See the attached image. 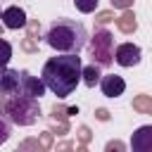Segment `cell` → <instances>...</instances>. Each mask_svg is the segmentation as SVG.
I'll return each instance as SVG.
<instances>
[{"instance_id": "e0dca14e", "label": "cell", "mask_w": 152, "mask_h": 152, "mask_svg": "<svg viewBox=\"0 0 152 152\" xmlns=\"http://www.w3.org/2000/svg\"><path fill=\"white\" fill-rule=\"evenodd\" d=\"M21 48H24L26 52H36V50H38V40L31 38V36H26V38L21 40Z\"/></svg>"}, {"instance_id": "7402d4cb", "label": "cell", "mask_w": 152, "mask_h": 152, "mask_svg": "<svg viewBox=\"0 0 152 152\" xmlns=\"http://www.w3.org/2000/svg\"><path fill=\"white\" fill-rule=\"evenodd\" d=\"M112 150H119V152H124L126 147H124V142H119V140H112V142H107V152H112Z\"/></svg>"}, {"instance_id": "9a60e30c", "label": "cell", "mask_w": 152, "mask_h": 152, "mask_svg": "<svg viewBox=\"0 0 152 152\" xmlns=\"http://www.w3.org/2000/svg\"><path fill=\"white\" fill-rule=\"evenodd\" d=\"M10 135H12V121H10L7 116H2V114H0V145H2V142H7V140H10Z\"/></svg>"}, {"instance_id": "ba28073f", "label": "cell", "mask_w": 152, "mask_h": 152, "mask_svg": "<svg viewBox=\"0 0 152 152\" xmlns=\"http://www.w3.org/2000/svg\"><path fill=\"white\" fill-rule=\"evenodd\" d=\"M0 95L2 97L19 95V69H2L0 71Z\"/></svg>"}, {"instance_id": "9c48e42d", "label": "cell", "mask_w": 152, "mask_h": 152, "mask_svg": "<svg viewBox=\"0 0 152 152\" xmlns=\"http://www.w3.org/2000/svg\"><path fill=\"white\" fill-rule=\"evenodd\" d=\"M2 26L5 28H24L26 26V12L21 10V7H17V5H12V7H7V10H2Z\"/></svg>"}, {"instance_id": "cb8c5ba5", "label": "cell", "mask_w": 152, "mask_h": 152, "mask_svg": "<svg viewBox=\"0 0 152 152\" xmlns=\"http://www.w3.org/2000/svg\"><path fill=\"white\" fill-rule=\"evenodd\" d=\"M0 104H2V95H0Z\"/></svg>"}, {"instance_id": "8992f818", "label": "cell", "mask_w": 152, "mask_h": 152, "mask_svg": "<svg viewBox=\"0 0 152 152\" xmlns=\"http://www.w3.org/2000/svg\"><path fill=\"white\" fill-rule=\"evenodd\" d=\"M114 62L119 66H135L140 62V48L133 43H121L114 50Z\"/></svg>"}, {"instance_id": "5bb4252c", "label": "cell", "mask_w": 152, "mask_h": 152, "mask_svg": "<svg viewBox=\"0 0 152 152\" xmlns=\"http://www.w3.org/2000/svg\"><path fill=\"white\" fill-rule=\"evenodd\" d=\"M10 59H12V45L7 40H2V36H0V69H5Z\"/></svg>"}, {"instance_id": "3957f363", "label": "cell", "mask_w": 152, "mask_h": 152, "mask_svg": "<svg viewBox=\"0 0 152 152\" xmlns=\"http://www.w3.org/2000/svg\"><path fill=\"white\" fill-rule=\"evenodd\" d=\"M2 109H5V116L17 126H31L40 116L38 97H26V95H12Z\"/></svg>"}, {"instance_id": "5b68a950", "label": "cell", "mask_w": 152, "mask_h": 152, "mask_svg": "<svg viewBox=\"0 0 152 152\" xmlns=\"http://www.w3.org/2000/svg\"><path fill=\"white\" fill-rule=\"evenodd\" d=\"M19 95H26V97H38L45 95V83L36 76H31V71L21 69L19 71Z\"/></svg>"}, {"instance_id": "7c38bea8", "label": "cell", "mask_w": 152, "mask_h": 152, "mask_svg": "<svg viewBox=\"0 0 152 152\" xmlns=\"http://www.w3.org/2000/svg\"><path fill=\"white\" fill-rule=\"evenodd\" d=\"M100 66L97 64H88V66H81V81L88 86V88H95L97 81H100Z\"/></svg>"}, {"instance_id": "4fadbf2b", "label": "cell", "mask_w": 152, "mask_h": 152, "mask_svg": "<svg viewBox=\"0 0 152 152\" xmlns=\"http://www.w3.org/2000/svg\"><path fill=\"white\" fill-rule=\"evenodd\" d=\"M133 109L140 114H152V97L150 95H138L133 97Z\"/></svg>"}, {"instance_id": "ffe728a7", "label": "cell", "mask_w": 152, "mask_h": 152, "mask_svg": "<svg viewBox=\"0 0 152 152\" xmlns=\"http://www.w3.org/2000/svg\"><path fill=\"white\" fill-rule=\"evenodd\" d=\"M78 138H81V142H88V140H90V131H88V126H81V128H78Z\"/></svg>"}, {"instance_id": "44dd1931", "label": "cell", "mask_w": 152, "mask_h": 152, "mask_svg": "<svg viewBox=\"0 0 152 152\" xmlns=\"http://www.w3.org/2000/svg\"><path fill=\"white\" fill-rule=\"evenodd\" d=\"M50 142H52V133L45 131V133L40 135V147H50Z\"/></svg>"}, {"instance_id": "ac0fdd59", "label": "cell", "mask_w": 152, "mask_h": 152, "mask_svg": "<svg viewBox=\"0 0 152 152\" xmlns=\"http://www.w3.org/2000/svg\"><path fill=\"white\" fill-rule=\"evenodd\" d=\"M114 19V12H97L95 14V21L97 24H107V21H112Z\"/></svg>"}, {"instance_id": "7a4b0ae2", "label": "cell", "mask_w": 152, "mask_h": 152, "mask_svg": "<svg viewBox=\"0 0 152 152\" xmlns=\"http://www.w3.org/2000/svg\"><path fill=\"white\" fill-rule=\"evenodd\" d=\"M86 40H88L86 26L76 19H64V17L55 19L45 36V43L57 52H81Z\"/></svg>"}, {"instance_id": "603a6c76", "label": "cell", "mask_w": 152, "mask_h": 152, "mask_svg": "<svg viewBox=\"0 0 152 152\" xmlns=\"http://www.w3.org/2000/svg\"><path fill=\"white\" fill-rule=\"evenodd\" d=\"M95 116H97V119H100V121H107V119H109V112H107V109H102V107H100V109H95Z\"/></svg>"}, {"instance_id": "277c9868", "label": "cell", "mask_w": 152, "mask_h": 152, "mask_svg": "<svg viewBox=\"0 0 152 152\" xmlns=\"http://www.w3.org/2000/svg\"><path fill=\"white\" fill-rule=\"evenodd\" d=\"M90 57L97 66H109L114 62V36L107 28H97L90 38Z\"/></svg>"}, {"instance_id": "30bf717a", "label": "cell", "mask_w": 152, "mask_h": 152, "mask_svg": "<svg viewBox=\"0 0 152 152\" xmlns=\"http://www.w3.org/2000/svg\"><path fill=\"white\" fill-rule=\"evenodd\" d=\"M131 147L135 152H150L152 150V126H140L131 138Z\"/></svg>"}, {"instance_id": "d6986e66", "label": "cell", "mask_w": 152, "mask_h": 152, "mask_svg": "<svg viewBox=\"0 0 152 152\" xmlns=\"http://www.w3.org/2000/svg\"><path fill=\"white\" fill-rule=\"evenodd\" d=\"M109 2H112V7H119V10H128L133 5V0H109Z\"/></svg>"}, {"instance_id": "52a82bcc", "label": "cell", "mask_w": 152, "mask_h": 152, "mask_svg": "<svg viewBox=\"0 0 152 152\" xmlns=\"http://www.w3.org/2000/svg\"><path fill=\"white\" fill-rule=\"evenodd\" d=\"M97 83H100L104 97H119V95H124V90H126V81H124L119 74H107V76H102Z\"/></svg>"}, {"instance_id": "2e32d148", "label": "cell", "mask_w": 152, "mask_h": 152, "mask_svg": "<svg viewBox=\"0 0 152 152\" xmlns=\"http://www.w3.org/2000/svg\"><path fill=\"white\" fill-rule=\"evenodd\" d=\"M97 2H100V0H74L76 10H78V12H83V14L95 12V10H97Z\"/></svg>"}, {"instance_id": "8fae6325", "label": "cell", "mask_w": 152, "mask_h": 152, "mask_svg": "<svg viewBox=\"0 0 152 152\" xmlns=\"http://www.w3.org/2000/svg\"><path fill=\"white\" fill-rule=\"evenodd\" d=\"M114 19H116V26H119L121 33H133V31L138 28L135 14H133L131 10H124V14H121V17H114Z\"/></svg>"}, {"instance_id": "d4e9b609", "label": "cell", "mask_w": 152, "mask_h": 152, "mask_svg": "<svg viewBox=\"0 0 152 152\" xmlns=\"http://www.w3.org/2000/svg\"><path fill=\"white\" fill-rule=\"evenodd\" d=\"M0 33H2V26H0Z\"/></svg>"}, {"instance_id": "6da1fadb", "label": "cell", "mask_w": 152, "mask_h": 152, "mask_svg": "<svg viewBox=\"0 0 152 152\" xmlns=\"http://www.w3.org/2000/svg\"><path fill=\"white\" fill-rule=\"evenodd\" d=\"M81 57L78 52H62L57 57H50L43 64V83L48 90H52L59 100L69 97L78 81H81Z\"/></svg>"}]
</instances>
